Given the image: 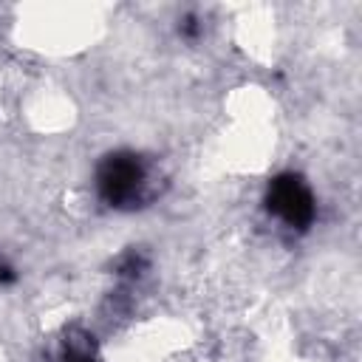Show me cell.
<instances>
[{"label": "cell", "instance_id": "3957f363", "mask_svg": "<svg viewBox=\"0 0 362 362\" xmlns=\"http://www.w3.org/2000/svg\"><path fill=\"white\" fill-rule=\"evenodd\" d=\"M57 362H99L88 334H68L57 351Z\"/></svg>", "mask_w": 362, "mask_h": 362}, {"label": "cell", "instance_id": "7a4b0ae2", "mask_svg": "<svg viewBox=\"0 0 362 362\" xmlns=\"http://www.w3.org/2000/svg\"><path fill=\"white\" fill-rule=\"evenodd\" d=\"M266 212L291 232H305L317 218V201L300 173H280L269 181L263 195Z\"/></svg>", "mask_w": 362, "mask_h": 362}, {"label": "cell", "instance_id": "277c9868", "mask_svg": "<svg viewBox=\"0 0 362 362\" xmlns=\"http://www.w3.org/2000/svg\"><path fill=\"white\" fill-rule=\"evenodd\" d=\"M14 280V272H11V266H6L3 260H0V283H11Z\"/></svg>", "mask_w": 362, "mask_h": 362}, {"label": "cell", "instance_id": "6da1fadb", "mask_svg": "<svg viewBox=\"0 0 362 362\" xmlns=\"http://www.w3.org/2000/svg\"><path fill=\"white\" fill-rule=\"evenodd\" d=\"M96 195L105 206L130 212L144 206L156 189H153V167L147 158H141L133 150H113L107 153L93 173Z\"/></svg>", "mask_w": 362, "mask_h": 362}]
</instances>
